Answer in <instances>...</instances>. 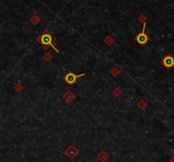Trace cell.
<instances>
[{"label": "cell", "instance_id": "6da1fadb", "mask_svg": "<svg viewBox=\"0 0 174 162\" xmlns=\"http://www.w3.org/2000/svg\"><path fill=\"white\" fill-rule=\"evenodd\" d=\"M55 41H56V39L54 37V35L51 33L49 30H45L39 37H37V42L42 45V47L44 48V49H48L49 48L51 47L53 48L57 53H59V50L54 47V45Z\"/></svg>", "mask_w": 174, "mask_h": 162}, {"label": "cell", "instance_id": "7a4b0ae2", "mask_svg": "<svg viewBox=\"0 0 174 162\" xmlns=\"http://www.w3.org/2000/svg\"><path fill=\"white\" fill-rule=\"evenodd\" d=\"M145 27H146V22L144 21V26H143V30L135 37V40L137 41L138 44L141 45V46H144L150 40L149 36L145 33Z\"/></svg>", "mask_w": 174, "mask_h": 162}, {"label": "cell", "instance_id": "3957f363", "mask_svg": "<svg viewBox=\"0 0 174 162\" xmlns=\"http://www.w3.org/2000/svg\"><path fill=\"white\" fill-rule=\"evenodd\" d=\"M85 75H86L85 73L77 75L75 74V73H73V72H71V71H69V72H67L66 74L65 75V77H64V81H66L68 85H73L76 83V81H77L78 78L84 77Z\"/></svg>", "mask_w": 174, "mask_h": 162}, {"label": "cell", "instance_id": "277c9868", "mask_svg": "<svg viewBox=\"0 0 174 162\" xmlns=\"http://www.w3.org/2000/svg\"><path fill=\"white\" fill-rule=\"evenodd\" d=\"M161 63L166 69L170 70L174 66V58L171 54H168L163 59H161Z\"/></svg>", "mask_w": 174, "mask_h": 162}, {"label": "cell", "instance_id": "5b68a950", "mask_svg": "<svg viewBox=\"0 0 174 162\" xmlns=\"http://www.w3.org/2000/svg\"><path fill=\"white\" fill-rule=\"evenodd\" d=\"M171 162H174V156H173V157H172V159L171 160Z\"/></svg>", "mask_w": 174, "mask_h": 162}]
</instances>
